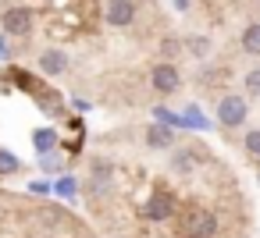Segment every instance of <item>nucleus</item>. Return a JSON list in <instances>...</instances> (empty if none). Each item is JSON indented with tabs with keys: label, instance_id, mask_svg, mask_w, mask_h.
Segmentation results:
<instances>
[{
	"label": "nucleus",
	"instance_id": "f257e3e1",
	"mask_svg": "<svg viewBox=\"0 0 260 238\" xmlns=\"http://www.w3.org/2000/svg\"><path fill=\"white\" fill-rule=\"evenodd\" d=\"M217 234V213L200 203H182L175 213V238H214Z\"/></svg>",
	"mask_w": 260,
	"mask_h": 238
},
{
	"label": "nucleus",
	"instance_id": "f03ea898",
	"mask_svg": "<svg viewBox=\"0 0 260 238\" xmlns=\"http://www.w3.org/2000/svg\"><path fill=\"white\" fill-rule=\"evenodd\" d=\"M214 121L221 128H242L249 121V100L242 93H221L214 100Z\"/></svg>",
	"mask_w": 260,
	"mask_h": 238
},
{
	"label": "nucleus",
	"instance_id": "7ed1b4c3",
	"mask_svg": "<svg viewBox=\"0 0 260 238\" xmlns=\"http://www.w3.org/2000/svg\"><path fill=\"white\" fill-rule=\"evenodd\" d=\"M146 82H150V89H153L157 96H175L185 78H182V68H178L175 61H153V64L146 68Z\"/></svg>",
	"mask_w": 260,
	"mask_h": 238
},
{
	"label": "nucleus",
	"instance_id": "20e7f679",
	"mask_svg": "<svg viewBox=\"0 0 260 238\" xmlns=\"http://www.w3.org/2000/svg\"><path fill=\"white\" fill-rule=\"evenodd\" d=\"M178 195L168 188V185H157L153 192H150V199L143 203V217L150 220V224H164V220H175V213H178Z\"/></svg>",
	"mask_w": 260,
	"mask_h": 238
},
{
	"label": "nucleus",
	"instance_id": "39448f33",
	"mask_svg": "<svg viewBox=\"0 0 260 238\" xmlns=\"http://www.w3.org/2000/svg\"><path fill=\"white\" fill-rule=\"evenodd\" d=\"M207 156H210V153H207L203 146H192V142H189V146H175V149H171V171H175V174H192L200 164H207Z\"/></svg>",
	"mask_w": 260,
	"mask_h": 238
},
{
	"label": "nucleus",
	"instance_id": "423d86ee",
	"mask_svg": "<svg viewBox=\"0 0 260 238\" xmlns=\"http://www.w3.org/2000/svg\"><path fill=\"white\" fill-rule=\"evenodd\" d=\"M175 139H178V132L175 128H168V125H157V121H150L146 128H143V142L150 146V149H175Z\"/></svg>",
	"mask_w": 260,
	"mask_h": 238
},
{
	"label": "nucleus",
	"instance_id": "0eeeda50",
	"mask_svg": "<svg viewBox=\"0 0 260 238\" xmlns=\"http://www.w3.org/2000/svg\"><path fill=\"white\" fill-rule=\"evenodd\" d=\"M29 142H32L36 156H47V153H54V149L61 146V132H57L54 125H40V128H32Z\"/></svg>",
	"mask_w": 260,
	"mask_h": 238
},
{
	"label": "nucleus",
	"instance_id": "6e6552de",
	"mask_svg": "<svg viewBox=\"0 0 260 238\" xmlns=\"http://www.w3.org/2000/svg\"><path fill=\"white\" fill-rule=\"evenodd\" d=\"M182 47H185V54L196 57V61H207L210 50H214L210 36H203V32H189V36H182Z\"/></svg>",
	"mask_w": 260,
	"mask_h": 238
},
{
	"label": "nucleus",
	"instance_id": "1a4fd4ad",
	"mask_svg": "<svg viewBox=\"0 0 260 238\" xmlns=\"http://www.w3.org/2000/svg\"><path fill=\"white\" fill-rule=\"evenodd\" d=\"M239 50H242L246 57H260V22L242 25V32H239Z\"/></svg>",
	"mask_w": 260,
	"mask_h": 238
},
{
	"label": "nucleus",
	"instance_id": "9d476101",
	"mask_svg": "<svg viewBox=\"0 0 260 238\" xmlns=\"http://www.w3.org/2000/svg\"><path fill=\"white\" fill-rule=\"evenodd\" d=\"M79 192H82V185H79V178L75 174H57L54 178V195L57 199H64V203H72V199H79Z\"/></svg>",
	"mask_w": 260,
	"mask_h": 238
},
{
	"label": "nucleus",
	"instance_id": "9b49d317",
	"mask_svg": "<svg viewBox=\"0 0 260 238\" xmlns=\"http://www.w3.org/2000/svg\"><path fill=\"white\" fill-rule=\"evenodd\" d=\"M182 128H189V132H207V128H210V121H207V114L200 110V103H185V110H182Z\"/></svg>",
	"mask_w": 260,
	"mask_h": 238
},
{
	"label": "nucleus",
	"instance_id": "f8f14e48",
	"mask_svg": "<svg viewBox=\"0 0 260 238\" xmlns=\"http://www.w3.org/2000/svg\"><path fill=\"white\" fill-rule=\"evenodd\" d=\"M22 171H25L22 156H18L15 149H8V146H0V178H15V174H22Z\"/></svg>",
	"mask_w": 260,
	"mask_h": 238
},
{
	"label": "nucleus",
	"instance_id": "ddd939ff",
	"mask_svg": "<svg viewBox=\"0 0 260 238\" xmlns=\"http://www.w3.org/2000/svg\"><path fill=\"white\" fill-rule=\"evenodd\" d=\"M242 93H246V100H260V64L242 71Z\"/></svg>",
	"mask_w": 260,
	"mask_h": 238
},
{
	"label": "nucleus",
	"instance_id": "4468645a",
	"mask_svg": "<svg viewBox=\"0 0 260 238\" xmlns=\"http://www.w3.org/2000/svg\"><path fill=\"white\" fill-rule=\"evenodd\" d=\"M40 171H43V178H57V174H64V156L54 149V153H47V156H40Z\"/></svg>",
	"mask_w": 260,
	"mask_h": 238
},
{
	"label": "nucleus",
	"instance_id": "2eb2a0df",
	"mask_svg": "<svg viewBox=\"0 0 260 238\" xmlns=\"http://www.w3.org/2000/svg\"><path fill=\"white\" fill-rule=\"evenodd\" d=\"M153 121L157 125H168V128H182V114H175V110H168L164 103H153Z\"/></svg>",
	"mask_w": 260,
	"mask_h": 238
},
{
	"label": "nucleus",
	"instance_id": "dca6fc26",
	"mask_svg": "<svg viewBox=\"0 0 260 238\" xmlns=\"http://www.w3.org/2000/svg\"><path fill=\"white\" fill-rule=\"evenodd\" d=\"M242 149H246V156L260 160V125L246 128V135H242Z\"/></svg>",
	"mask_w": 260,
	"mask_h": 238
},
{
	"label": "nucleus",
	"instance_id": "f3484780",
	"mask_svg": "<svg viewBox=\"0 0 260 238\" xmlns=\"http://www.w3.org/2000/svg\"><path fill=\"white\" fill-rule=\"evenodd\" d=\"M25 188H29V195H54V178H32V181H25Z\"/></svg>",
	"mask_w": 260,
	"mask_h": 238
},
{
	"label": "nucleus",
	"instance_id": "a211bd4d",
	"mask_svg": "<svg viewBox=\"0 0 260 238\" xmlns=\"http://www.w3.org/2000/svg\"><path fill=\"white\" fill-rule=\"evenodd\" d=\"M89 107H93V100H86V96H79V93L72 96V110H75V114H86Z\"/></svg>",
	"mask_w": 260,
	"mask_h": 238
},
{
	"label": "nucleus",
	"instance_id": "6ab92c4d",
	"mask_svg": "<svg viewBox=\"0 0 260 238\" xmlns=\"http://www.w3.org/2000/svg\"><path fill=\"white\" fill-rule=\"evenodd\" d=\"M0 61H11V39L0 32Z\"/></svg>",
	"mask_w": 260,
	"mask_h": 238
},
{
	"label": "nucleus",
	"instance_id": "aec40b11",
	"mask_svg": "<svg viewBox=\"0 0 260 238\" xmlns=\"http://www.w3.org/2000/svg\"><path fill=\"white\" fill-rule=\"evenodd\" d=\"M171 4H175L178 15H189V11H192V0H171Z\"/></svg>",
	"mask_w": 260,
	"mask_h": 238
},
{
	"label": "nucleus",
	"instance_id": "412c9836",
	"mask_svg": "<svg viewBox=\"0 0 260 238\" xmlns=\"http://www.w3.org/2000/svg\"><path fill=\"white\" fill-rule=\"evenodd\" d=\"M256 178H260V174H256Z\"/></svg>",
	"mask_w": 260,
	"mask_h": 238
}]
</instances>
